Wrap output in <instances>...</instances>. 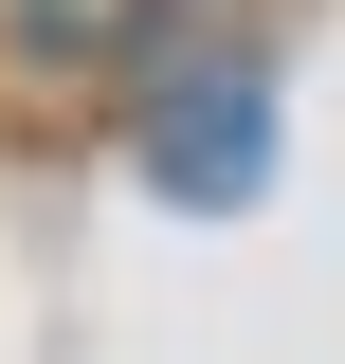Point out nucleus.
<instances>
[{
    "instance_id": "1",
    "label": "nucleus",
    "mask_w": 345,
    "mask_h": 364,
    "mask_svg": "<svg viewBox=\"0 0 345 364\" xmlns=\"http://www.w3.org/2000/svg\"><path fill=\"white\" fill-rule=\"evenodd\" d=\"M255 164H273V73H236V55L164 73V109H146V182H164V200H255Z\"/></svg>"
},
{
    "instance_id": "2",
    "label": "nucleus",
    "mask_w": 345,
    "mask_h": 364,
    "mask_svg": "<svg viewBox=\"0 0 345 364\" xmlns=\"http://www.w3.org/2000/svg\"><path fill=\"white\" fill-rule=\"evenodd\" d=\"M0 18H18V37H37V55H109V37H128V18H146V0H0Z\"/></svg>"
}]
</instances>
